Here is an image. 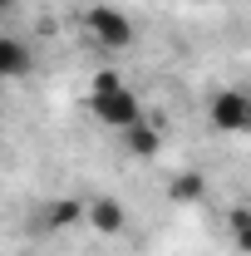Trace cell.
Returning a JSON list of instances; mask_svg holds the SVG:
<instances>
[{"instance_id": "cell-8", "label": "cell", "mask_w": 251, "mask_h": 256, "mask_svg": "<svg viewBox=\"0 0 251 256\" xmlns=\"http://www.w3.org/2000/svg\"><path fill=\"white\" fill-rule=\"evenodd\" d=\"M15 10H20V0H0V20H10Z\"/></svg>"}, {"instance_id": "cell-1", "label": "cell", "mask_w": 251, "mask_h": 256, "mask_svg": "<svg viewBox=\"0 0 251 256\" xmlns=\"http://www.w3.org/2000/svg\"><path fill=\"white\" fill-rule=\"evenodd\" d=\"M89 108H94V118L104 128H118V133H128L133 124H143V98L133 94L118 74H94V84H89Z\"/></svg>"}, {"instance_id": "cell-4", "label": "cell", "mask_w": 251, "mask_h": 256, "mask_svg": "<svg viewBox=\"0 0 251 256\" xmlns=\"http://www.w3.org/2000/svg\"><path fill=\"white\" fill-rule=\"evenodd\" d=\"M84 217H89V226L104 232V236H118V232L128 226V212H124V202H118V197H98V202H89V207H84Z\"/></svg>"}, {"instance_id": "cell-6", "label": "cell", "mask_w": 251, "mask_h": 256, "mask_svg": "<svg viewBox=\"0 0 251 256\" xmlns=\"http://www.w3.org/2000/svg\"><path fill=\"white\" fill-rule=\"evenodd\" d=\"M124 143H128V153H138V158H153V153H158V133L148 124H133L124 133Z\"/></svg>"}, {"instance_id": "cell-2", "label": "cell", "mask_w": 251, "mask_h": 256, "mask_svg": "<svg viewBox=\"0 0 251 256\" xmlns=\"http://www.w3.org/2000/svg\"><path fill=\"white\" fill-rule=\"evenodd\" d=\"M207 124L217 133H251V89L232 84L207 98Z\"/></svg>"}, {"instance_id": "cell-5", "label": "cell", "mask_w": 251, "mask_h": 256, "mask_svg": "<svg viewBox=\"0 0 251 256\" xmlns=\"http://www.w3.org/2000/svg\"><path fill=\"white\" fill-rule=\"evenodd\" d=\"M30 69H34V54L25 50V40L0 34V79H25Z\"/></svg>"}, {"instance_id": "cell-7", "label": "cell", "mask_w": 251, "mask_h": 256, "mask_svg": "<svg viewBox=\"0 0 251 256\" xmlns=\"http://www.w3.org/2000/svg\"><path fill=\"white\" fill-rule=\"evenodd\" d=\"M84 217V202H74V197H64V202H50V226H74Z\"/></svg>"}, {"instance_id": "cell-3", "label": "cell", "mask_w": 251, "mask_h": 256, "mask_svg": "<svg viewBox=\"0 0 251 256\" xmlns=\"http://www.w3.org/2000/svg\"><path fill=\"white\" fill-rule=\"evenodd\" d=\"M84 25H89V34H94L98 50H128L133 44V20H128L118 5H89L84 10Z\"/></svg>"}]
</instances>
